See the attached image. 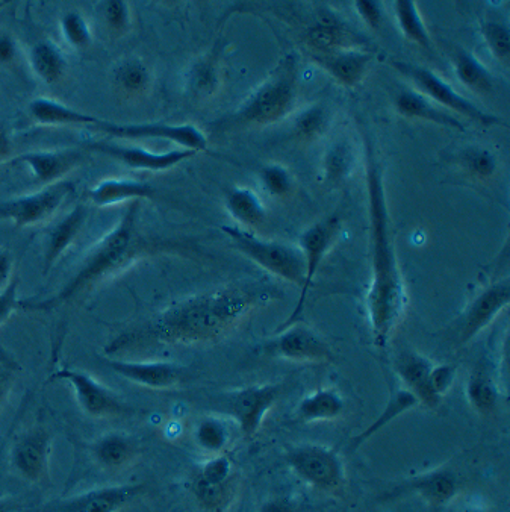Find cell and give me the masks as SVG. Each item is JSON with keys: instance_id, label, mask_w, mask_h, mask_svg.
Instances as JSON below:
<instances>
[{"instance_id": "cell-1", "label": "cell", "mask_w": 510, "mask_h": 512, "mask_svg": "<svg viewBox=\"0 0 510 512\" xmlns=\"http://www.w3.org/2000/svg\"><path fill=\"white\" fill-rule=\"evenodd\" d=\"M367 150L368 216H370L371 284L368 320L376 346L385 347L399 328L408 306V293L392 238L382 167L370 138Z\"/></svg>"}, {"instance_id": "cell-2", "label": "cell", "mask_w": 510, "mask_h": 512, "mask_svg": "<svg viewBox=\"0 0 510 512\" xmlns=\"http://www.w3.org/2000/svg\"><path fill=\"white\" fill-rule=\"evenodd\" d=\"M276 291L261 284L228 285L176 302L150 323V335L172 344L212 343L231 334Z\"/></svg>"}, {"instance_id": "cell-3", "label": "cell", "mask_w": 510, "mask_h": 512, "mask_svg": "<svg viewBox=\"0 0 510 512\" xmlns=\"http://www.w3.org/2000/svg\"><path fill=\"white\" fill-rule=\"evenodd\" d=\"M140 207V200H134L129 205L119 226L100 241L99 246L88 256L82 269L60 293L44 302H23V308L32 311H49L60 308L61 305H66L70 300L84 293L87 288L93 287L100 279L119 269L137 253H140V250L143 249V240L138 234L137 226Z\"/></svg>"}, {"instance_id": "cell-4", "label": "cell", "mask_w": 510, "mask_h": 512, "mask_svg": "<svg viewBox=\"0 0 510 512\" xmlns=\"http://www.w3.org/2000/svg\"><path fill=\"white\" fill-rule=\"evenodd\" d=\"M299 96V63L294 55L283 58L267 79L218 128L246 129L271 125L294 110Z\"/></svg>"}, {"instance_id": "cell-5", "label": "cell", "mask_w": 510, "mask_h": 512, "mask_svg": "<svg viewBox=\"0 0 510 512\" xmlns=\"http://www.w3.org/2000/svg\"><path fill=\"white\" fill-rule=\"evenodd\" d=\"M237 250L246 255L253 263L267 272L279 276L283 281L291 282L302 288L305 281V260L299 247L280 241L265 240L252 231L238 226H221Z\"/></svg>"}, {"instance_id": "cell-6", "label": "cell", "mask_w": 510, "mask_h": 512, "mask_svg": "<svg viewBox=\"0 0 510 512\" xmlns=\"http://www.w3.org/2000/svg\"><path fill=\"white\" fill-rule=\"evenodd\" d=\"M288 466L306 484L329 494H343L346 470L336 450L318 444H303L288 450Z\"/></svg>"}, {"instance_id": "cell-7", "label": "cell", "mask_w": 510, "mask_h": 512, "mask_svg": "<svg viewBox=\"0 0 510 512\" xmlns=\"http://www.w3.org/2000/svg\"><path fill=\"white\" fill-rule=\"evenodd\" d=\"M392 67L397 72L402 73L403 76H406L409 81L414 82L418 93L424 94L427 99L432 100L433 104L441 105L445 110L461 114V116L468 117V119L474 120V122L480 123L483 126H494L504 123L500 117L492 116V114L480 110L477 105H474L471 100L458 93L455 88L447 84L433 70L418 66V64L405 63V61H394Z\"/></svg>"}, {"instance_id": "cell-8", "label": "cell", "mask_w": 510, "mask_h": 512, "mask_svg": "<svg viewBox=\"0 0 510 512\" xmlns=\"http://www.w3.org/2000/svg\"><path fill=\"white\" fill-rule=\"evenodd\" d=\"M280 396L282 385H250L218 396L217 408L237 423L241 434L253 437Z\"/></svg>"}, {"instance_id": "cell-9", "label": "cell", "mask_w": 510, "mask_h": 512, "mask_svg": "<svg viewBox=\"0 0 510 512\" xmlns=\"http://www.w3.org/2000/svg\"><path fill=\"white\" fill-rule=\"evenodd\" d=\"M339 232H341V217L329 216L309 226L300 235L299 249L302 250L303 260H305V281H303L302 288H300L299 302H297L293 314L288 317L287 322L280 326V329L299 322L300 316H302L303 310H305L306 297H308L309 290L314 285L318 269H320L321 263L326 258L327 252L332 249Z\"/></svg>"}, {"instance_id": "cell-10", "label": "cell", "mask_w": 510, "mask_h": 512, "mask_svg": "<svg viewBox=\"0 0 510 512\" xmlns=\"http://www.w3.org/2000/svg\"><path fill=\"white\" fill-rule=\"evenodd\" d=\"M279 334L265 344V353L296 363H329L333 352L329 344L309 326L294 323L279 329Z\"/></svg>"}, {"instance_id": "cell-11", "label": "cell", "mask_w": 510, "mask_h": 512, "mask_svg": "<svg viewBox=\"0 0 510 512\" xmlns=\"http://www.w3.org/2000/svg\"><path fill=\"white\" fill-rule=\"evenodd\" d=\"M90 129L123 138V140H167L179 144L182 149L205 152L208 150V138L194 125H164V123H135V125H119V123L106 122L91 126Z\"/></svg>"}, {"instance_id": "cell-12", "label": "cell", "mask_w": 510, "mask_h": 512, "mask_svg": "<svg viewBox=\"0 0 510 512\" xmlns=\"http://www.w3.org/2000/svg\"><path fill=\"white\" fill-rule=\"evenodd\" d=\"M75 191V182L63 181L47 185L44 190L10 202L0 203V217L13 220L17 228L37 225L49 219Z\"/></svg>"}, {"instance_id": "cell-13", "label": "cell", "mask_w": 510, "mask_h": 512, "mask_svg": "<svg viewBox=\"0 0 510 512\" xmlns=\"http://www.w3.org/2000/svg\"><path fill=\"white\" fill-rule=\"evenodd\" d=\"M194 496L203 508L221 512L228 508L237 491V475L231 459L215 455L194 479Z\"/></svg>"}, {"instance_id": "cell-14", "label": "cell", "mask_w": 510, "mask_h": 512, "mask_svg": "<svg viewBox=\"0 0 510 512\" xmlns=\"http://www.w3.org/2000/svg\"><path fill=\"white\" fill-rule=\"evenodd\" d=\"M85 147L88 150H93V152L108 155V157L114 158V160L131 167V169L149 170V172H164V170L173 169L178 164L184 163V161L197 155V152L188 149L155 153L141 149V147L117 146V144L109 143H90Z\"/></svg>"}, {"instance_id": "cell-15", "label": "cell", "mask_w": 510, "mask_h": 512, "mask_svg": "<svg viewBox=\"0 0 510 512\" xmlns=\"http://www.w3.org/2000/svg\"><path fill=\"white\" fill-rule=\"evenodd\" d=\"M510 302V284L507 279L495 282L483 290L476 299L468 306L464 320H462L461 332H459V341L462 344L473 340L483 329L488 328L498 314L509 305Z\"/></svg>"}, {"instance_id": "cell-16", "label": "cell", "mask_w": 510, "mask_h": 512, "mask_svg": "<svg viewBox=\"0 0 510 512\" xmlns=\"http://www.w3.org/2000/svg\"><path fill=\"white\" fill-rule=\"evenodd\" d=\"M461 491V478L451 469H436L423 473L403 482L399 488L392 491L394 496L415 494L427 505L442 508L458 497Z\"/></svg>"}, {"instance_id": "cell-17", "label": "cell", "mask_w": 510, "mask_h": 512, "mask_svg": "<svg viewBox=\"0 0 510 512\" xmlns=\"http://www.w3.org/2000/svg\"><path fill=\"white\" fill-rule=\"evenodd\" d=\"M55 378L66 379L70 382L79 403L90 416H119L125 411V406L111 391L97 384L93 378L85 375V373L61 370V372L56 373Z\"/></svg>"}, {"instance_id": "cell-18", "label": "cell", "mask_w": 510, "mask_h": 512, "mask_svg": "<svg viewBox=\"0 0 510 512\" xmlns=\"http://www.w3.org/2000/svg\"><path fill=\"white\" fill-rule=\"evenodd\" d=\"M373 55L368 50L350 49L330 52V54H312V61L344 87H358L367 75Z\"/></svg>"}, {"instance_id": "cell-19", "label": "cell", "mask_w": 510, "mask_h": 512, "mask_svg": "<svg viewBox=\"0 0 510 512\" xmlns=\"http://www.w3.org/2000/svg\"><path fill=\"white\" fill-rule=\"evenodd\" d=\"M433 367H435L433 361L414 350L403 352L395 361V372L399 373L403 384L411 393H414L418 402L429 408H436L441 403V400L436 399L433 394L432 384H430Z\"/></svg>"}, {"instance_id": "cell-20", "label": "cell", "mask_w": 510, "mask_h": 512, "mask_svg": "<svg viewBox=\"0 0 510 512\" xmlns=\"http://www.w3.org/2000/svg\"><path fill=\"white\" fill-rule=\"evenodd\" d=\"M85 160L84 152L79 150H58V152H32L14 158L13 164L29 166L38 184H55V181L72 172Z\"/></svg>"}, {"instance_id": "cell-21", "label": "cell", "mask_w": 510, "mask_h": 512, "mask_svg": "<svg viewBox=\"0 0 510 512\" xmlns=\"http://www.w3.org/2000/svg\"><path fill=\"white\" fill-rule=\"evenodd\" d=\"M141 491V485L99 488L69 500L63 509L66 512H120L134 502Z\"/></svg>"}, {"instance_id": "cell-22", "label": "cell", "mask_w": 510, "mask_h": 512, "mask_svg": "<svg viewBox=\"0 0 510 512\" xmlns=\"http://www.w3.org/2000/svg\"><path fill=\"white\" fill-rule=\"evenodd\" d=\"M305 41L312 54H330L338 50L359 49L367 38L338 23L323 22L306 31Z\"/></svg>"}, {"instance_id": "cell-23", "label": "cell", "mask_w": 510, "mask_h": 512, "mask_svg": "<svg viewBox=\"0 0 510 512\" xmlns=\"http://www.w3.org/2000/svg\"><path fill=\"white\" fill-rule=\"evenodd\" d=\"M394 107L400 116L408 119L426 120V122L435 123L447 128L459 129L465 131L464 123L459 122L455 116L448 114L444 108H439L433 104L432 100L427 99L424 94L415 90H402L394 97Z\"/></svg>"}, {"instance_id": "cell-24", "label": "cell", "mask_w": 510, "mask_h": 512, "mask_svg": "<svg viewBox=\"0 0 510 512\" xmlns=\"http://www.w3.org/2000/svg\"><path fill=\"white\" fill-rule=\"evenodd\" d=\"M114 372L123 378L149 388H170L178 385L184 372L170 363H111Z\"/></svg>"}, {"instance_id": "cell-25", "label": "cell", "mask_w": 510, "mask_h": 512, "mask_svg": "<svg viewBox=\"0 0 510 512\" xmlns=\"http://www.w3.org/2000/svg\"><path fill=\"white\" fill-rule=\"evenodd\" d=\"M159 191L147 182L132 179H106L90 191V199L97 207H108L125 200L156 199Z\"/></svg>"}, {"instance_id": "cell-26", "label": "cell", "mask_w": 510, "mask_h": 512, "mask_svg": "<svg viewBox=\"0 0 510 512\" xmlns=\"http://www.w3.org/2000/svg\"><path fill=\"white\" fill-rule=\"evenodd\" d=\"M87 219V207L84 203H78L69 216L64 217L50 232L47 240L46 253H44V273L49 272L60 256L69 249L75 241Z\"/></svg>"}, {"instance_id": "cell-27", "label": "cell", "mask_w": 510, "mask_h": 512, "mask_svg": "<svg viewBox=\"0 0 510 512\" xmlns=\"http://www.w3.org/2000/svg\"><path fill=\"white\" fill-rule=\"evenodd\" d=\"M29 111H31L32 119L35 122L46 126H88L91 128V126L100 125L103 122L102 119L88 116V114L73 110L55 100L44 99V97L35 99L29 105Z\"/></svg>"}, {"instance_id": "cell-28", "label": "cell", "mask_w": 510, "mask_h": 512, "mask_svg": "<svg viewBox=\"0 0 510 512\" xmlns=\"http://www.w3.org/2000/svg\"><path fill=\"white\" fill-rule=\"evenodd\" d=\"M47 463V438L44 434H32L19 441L13 450V464L28 481L43 478Z\"/></svg>"}, {"instance_id": "cell-29", "label": "cell", "mask_w": 510, "mask_h": 512, "mask_svg": "<svg viewBox=\"0 0 510 512\" xmlns=\"http://www.w3.org/2000/svg\"><path fill=\"white\" fill-rule=\"evenodd\" d=\"M226 208L234 220L246 228L258 229L267 222V208L252 188H232L226 196Z\"/></svg>"}, {"instance_id": "cell-30", "label": "cell", "mask_w": 510, "mask_h": 512, "mask_svg": "<svg viewBox=\"0 0 510 512\" xmlns=\"http://www.w3.org/2000/svg\"><path fill=\"white\" fill-rule=\"evenodd\" d=\"M346 403L335 390L321 388L306 396L297 406V416L305 423L329 422L343 416Z\"/></svg>"}, {"instance_id": "cell-31", "label": "cell", "mask_w": 510, "mask_h": 512, "mask_svg": "<svg viewBox=\"0 0 510 512\" xmlns=\"http://www.w3.org/2000/svg\"><path fill=\"white\" fill-rule=\"evenodd\" d=\"M356 167V150L349 138L335 141L323 158V175L329 184L343 185L352 178Z\"/></svg>"}, {"instance_id": "cell-32", "label": "cell", "mask_w": 510, "mask_h": 512, "mask_svg": "<svg viewBox=\"0 0 510 512\" xmlns=\"http://www.w3.org/2000/svg\"><path fill=\"white\" fill-rule=\"evenodd\" d=\"M418 403L420 402H418L417 397H415L414 393H411L408 388H400V390L394 391L391 397H389L388 403H386L382 413L379 414V417H377L364 432L356 435V437L350 441V450H356L358 447H361L365 441L370 440L380 429L394 422L397 417L408 413L409 409L415 408Z\"/></svg>"}, {"instance_id": "cell-33", "label": "cell", "mask_w": 510, "mask_h": 512, "mask_svg": "<svg viewBox=\"0 0 510 512\" xmlns=\"http://www.w3.org/2000/svg\"><path fill=\"white\" fill-rule=\"evenodd\" d=\"M456 75L462 84L480 94H488L494 91V76L483 66L482 61L464 49H458L453 57Z\"/></svg>"}, {"instance_id": "cell-34", "label": "cell", "mask_w": 510, "mask_h": 512, "mask_svg": "<svg viewBox=\"0 0 510 512\" xmlns=\"http://www.w3.org/2000/svg\"><path fill=\"white\" fill-rule=\"evenodd\" d=\"M31 64L34 72L47 84H56L66 73V60L61 50L49 41H40L31 50Z\"/></svg>"}, {"instance_id": "cell-35", "label": "cell", "mask_w": 510, "mask_h": 512, "mask_svg": "<svg viewBox=\"0 0 510 512\" xmlns=\"http://www.w3.org/2000/svg\"><path fill=\"white\" fill-rule=\"evenodd\" d=\"M467 397L471 408L480 416H492L498 408V390L488 372L483 369L471 373L467 382Z\"/></svg>"}, {"instance_id": "cell-36", "label": "cell", "mask_w": 510, "mask_h": 512, "mask_svg": "<svg viewBox=\"0 0 510 512\" xmlns=\"http://www.w3.org/2000/svg\"><path fill=\"white\" fill-rule=\"evenodd\" d=\"M394 11L406 40L418 44L423 49L432 50V38L424 25L417 4L411 0H399L394 2Z\"/></svg>"}, {"instance_id": "cell-37", "label": "cell", "mask_w": 510, "mask_h": 512, "mask_svg": "<svg viewBox=\"0 0 510 512\" xmlns=\"http://www.w3.org/2000/svg\"><path fill=\"white\" fill-rule=\"evenodd\" d=\"M330 111L324 104H314L311 107L305 108L297 114L294 119L293 128H291V135L296 140L314 141L317 138L323 137L329 129Z\"/></svg>"}, {"instance_id": "cell-38", "label": "cell", "mask_w": 510, "mask_h": 512, "mask_svg": "<svg viewBox=\"0 0 510 512\" xmlns=\"http://www.w3.org/2000/svg\"><path fill=\"white\" fill-rule=\"evenodd\" d=\"M135 449L131 441L122 435H106L94 446V456L100 466L109 470L125 467L134 458Z\"/></svg>"}, {"instance_id": "cell-39", "label": "cell", "mask_w": 510, "mask_h": 512, "mask_svg": "<svg viewBox=\"0 0 510 512\" xmlns=\"http://www.w3.org/2000/svg\"><path fill=\"white\" fill-rule=\"evenodd\" d=\"M194 440L205 452L221 455V452L231 443V432L226 423L215 417H206L197 423Z\"/></svg>"}, {"instance_id": "cell-40", "label": "cell", "mask_w": 510, "mask_h": 512, "mask_svg": "<svg viewBox=\"0 0 510 512\" xmlns=\"http://www.w3.org/2000/svg\"><path fill=\"white\" fill-rule=\"evenodd\" d=\"M114 78L117 87L129 94L143 93L150 85L149 70L138 60H126L125 63L119 64Z\"/></svg>"}, {"instance_id": "cell-41", "label": "cell", "mask_w": 510, "mask_h": 512, "mask_svg": "<svg viewBox=\"0 0 510 512\" xmlns=\"http://www.w3.org/2000/svg\"><path fill=\"white\" fill-rule=\"evenodd\" d=\"M462 166L470 175L480 179H488L497 172V158L491 150L483 147H470L461 155Z\"/></svg>"}, {"instance_id": "cell-42", "label": "cell", "mask_w": 510, "mask_h": 512, "mask_svg": "<svg viewBox=\"0 0 510 512\" xmlns=\"http://www.w3.org/2000/svg\"><path fill=\"white\" fill-rule=\"evenodd\" d=\"M482 34L492 55L501 63L507 64L510 55V34L504 23L489 20L482 25Z\"/></svg>"}, {"instance_id": "cell-43", "label": "cell", "mask_w": 510, "mask_h": 512, "mask_svg": "<svg viewBox=\"0 0 510 512\" xmlns=\"http://www.w3.org/2000/svg\"><path fill=\"white\" fill-rule=\"evenodd\" d=\"M259 176H261L262 185L271 196L288 197L293 193V175L285 167L279 166V164H270L261 170Z\"/></svg>"}, {"instance_id": "cell-44", "label": "cell", "mask_w": 510, "mask_h": 512, "mask_svg": "<svg viewBox=\"0 0 510 512\" xmlns=\"http://www.w3.org/2000/svg\"><path fill=\"white\" fill-rule=\"evenodd\" d=\"M218 87V67L214 57H206L194 66L191 73V88L197 94L214 93Z\"/></svg>"}, {"instance_id": "cell-45", "label": "cell", "mask_w": 510, "mask_h": 512, "mask_svg": "<svg viewBox=\"0 0 510 512\" xmlns=\"http://www.w3.org/2000/svg\"><path fill=\"white\" fill-rule=\"evenodd\" d=\"M61 29H63L64 38H66L72 46L85 47L90 43L91 32L81 14H66L63 20H61Z\"/></svg>"}, {"instance_id": "cell-46", "label": "cell", "mask_w": 510, "mask_h": 512, "mask_svg": "<svg viewBox=\"0 0 510 512\" xmlns=\"http://www.w3.org/2000/svg\"><path fill=\"white\" fill-rule=\"evenodd\" d=\"M106 25L114 32H123L129 26V8L125 2L112 0L103 5Z\"/></svg>"}, {"instance_id": "cell-47", "label": "cell", "mask_w": 510, "mask_h": 512, "mask_svg": "<svg viewBox=\"0 0 510 512\" xmlns=\"http://www.w3.org/2000/svg\"><path fill=\"white\" fill-rule=\"evenodd\" d=\"M456 369L448 364H435L432 370V378H430V384H432L433 394L436 399L442 400V397L447 394L450 390L451 385L455 382Z\"/></svg>"}, {"instance_id": "cell-48", "label": "cell", "mask_w": 510, "mask_h": 512, "mask_svg": "<svg viewBox=\"0 0 510 512\" xmlns=\"http://www.w3.org/2000/svg\"><path fill=\"white\" fill-rule=\"evenodd\" d=\"M17 290H19V278H13L10 285L0 291V325L7 322L8 317L13 314L19 306V300H17Z\"/></svg>"}, {"instance_id": "cell-49", "label": "cell", "mask_w": 510, "mask_h": 512, "mask_svg": "<svg viewBox=\"0 0 510 512\" xmlns=\"http://www.w3.org/2000/svg\"><path fill=\"white\" fill-rule=\"evenodd\" d=\"M355 8L359 16L364 19V22L371 29L380 28V23H382V7H380L379 2H370V0L355 2Z\"/></svg>"}, {"instance_id": "cell-50", "label": "cell", "mask_w": 510, "mask_h": 512, "mask_svg": "<svg viewBox=\"0 0 510 512\" xmlns=\"http://www.w3.org/2000/svg\"><path fill=\"white\" fill-rule=\"evenodd\" d=\"M261 512H296V503L287 497H276L265 502Z\"/></svg>"}, {"instance_id": "cell-51", "label": "cell", "mask_w": 510, "mask_h": 512, "mask_svg": "<svg viewBox=\"0 0 510 512\" xmlns=\"http://www.w3.org/2000/svg\"><path fill=\"white\" fill-rule=\"evenodd\" d=\"M16 43L8 35H0V64L13 63L16 58Z\"/></svg>"}, {"instance_id": "cell-52", "label": "cell", "mask_w": 510, "mask_h": 512, "mask_svg": "<svg viewBox=\"0 0 510 512\" xmlns=\"http://www.w3.org/2000/svg\"><path fill=\"white\" fill-rule=\"evenodd\" d=\"M11 269H13V261L10 253L0 252V288L4 287L10 279Z\"/></svg>"}, {"instance_id": "cell-53", "label": "cell", "mask_w": 510, "mask_h": 512, "mask_svg": "<svg viewBox=\"0 0 510 512\" xmlns=\"http://www.w3.org/2000/svg\"><path fill=\"white\" fill-rule=\"evenodd\" d=\"M11 144L10 138H8L7 132L4 129L0 128V163L5 161V158L8 157V153H10Z\"/></svg>"}, {"instance_id": "cell-54", "label": "cell", "mask_w": 510, "mask_h": 512, "mask_svg": "<svg viewBox=\"0 0 510 512\" xmlns=\"http://www.w3.org/2000/svg\"><path fill=\"white\" fill-rule=\"evenodd\" d=\"M4 399V388L0 387V402Z\"/></svg>"}, {"instance_id": "cell-55", "label": "cell", "mask_w": 510, "mask_h": 512, "mask_svg": "<svg viewBox=\"0 0 510 512\" xmlns=\"http://www.w3.org/2000/svg\"><path fill=\"white\" fill-rule=\"evenodd\" d=\"M0 512H10L4 505H0Z\"/></svg>"}, {"instance_id": "cell-56", "label": "cell", "mask_w": 510, "mask_h": 512, "mask_svg": "<svg viewBox=\"0 0 510 512\" xmlns=\"http://www.w3.org/2000/svg\"><path fill=\"white\" fill-rule=\"evenodd\" d=\"M0 7H4V2H0Z\"/></svg>"}, {"instance_id": "cell-57", "label": "cell", "mask_w": 510, "mask_h": 512, "mask_svg": "<svg viewBox=\"0 0 510 512\" xmlns=\"http://www.w3.org/2000/svg\"><path fill=\"white\" fill-rule=\"evenodd\" d=\"M468 512H482V511H468Z\"/></svg>"}]
</instances>
